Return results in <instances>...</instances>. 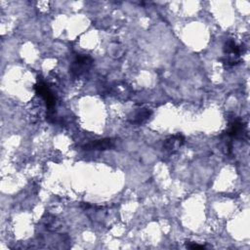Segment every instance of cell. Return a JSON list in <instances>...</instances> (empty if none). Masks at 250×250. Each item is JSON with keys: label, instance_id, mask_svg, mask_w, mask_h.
<instances>
[{"label": "cell", "instance_id": "6da1fadb", "mask_svg": "<svg viewBox=\"0 0 250 250\" xmlns=\"http://www.w3.org/2000/svg\"><path fill=\"white\" fill-rule=\"evenodd\" d=\"M34 89L36 94L45 102L48 108V119H50L54 114V107L56 105V97L54 93L50 90L46 83L41 80L37 81V83L34 85Z\"/></svg>", "mask_w": 250, "mask_h": 250}, {"label": "cell", "instance_id": "3957f363", "mask_svg": "<svg viewBox=\"0 0 250 250\" xmlns=\"http://www.w3.org/2000/svg\"><path fill=\"white\" fill-rule=\"evenodd\" d=\"M225 135L229 139H244L247 138V129L245 123L238 117H233L229 120V129L225 132Z\"/></svg>", "mask_w": 250, "mask_h": 250}, {"label": "cell", "instance_id": "8992f818", "mask_svg": "<svg viewBox=\"0 0 250 250\" xmlns=\"http://www.w3.org/2000/svg\"><path fill=\"white\" fill-rule=\"evenodd\" d=\"M151 114H152L151 109L143 107V108H139L138 110L134 111L131 115H129L128 120L133 125H142L149 119Z\"/></svg>", "mask_w": 250, "mask_h": 250}, {"label": "cell", "instance_id": "5b68a950", "mask_svg": "<svg viewBox=\"0 0 250 250\" xmlns=\"http://www.w3.org/2000/svg\"><path fill=\"white\" fill-rule=\"evenodd\" d=\"M115 146V141L111 138H105L102 140H96L83 146L85 150H106Z\"/></svg>", "mask_w": 250, "mask_h": 250}, {"label": "cell", "instance_id": "277c9868", "mask_svg": "<svg viewBox=\"0 0 250 250\" xmlns=\"http://www.w3.org/2000/svg\"><path fill=\"white\" fill-rule=\"evenodd\" d=\"M184 143L185 137L182 134H175L165 139L163 142V148L170 153H175L180 149Z\"/></svg>", "mask_w": 250, "mask_h": 250}, {"label": "cell", "instance_id": "52a82bcc", "mask_svg": "<svg viewBox=\"0 0 250 250\" xmlns=\"http://www.w3.org/2000/svg\"><path fill=\"white\" fill-rule=\"evenodd\" d=\"M186 246L189 249H204L205 248L204 245H200V244H197L195 242H190V241H187Z\"/></svg>", "mask_w": 250, "mask_h": 250}, {"label": "cell", "instance_id": "7a4b0ae2", "mask_svg": "<svg viewBox=\"0 0 250 250\" xmlns=\"http://www.w3.org/2000/svg\"><path fill=\"white\" fill-rule=\"evenodd\" d=\"M93 59L88 55H77L71 62L69 70L74 76H81L86 73L92 66Z\"/></svg>", "mask_w": 250, "mask_h": 250}]
</instances>
